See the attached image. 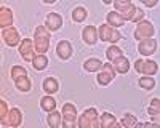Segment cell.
<instances>
[{
  "label": "cell",
  "mask_w": 160,
  "mask_h": 128,
  "mask_svg": "<svg viewBox=\"0 0 160 128\" xmlns=\"http://www.w3.org/2000/svg\"><path fill=\"white\" fill-rule=\"evenodd\" d=\"M43 90H45L48 95L56 93L58 90H59V83H58V80L55 79V77H47V79L43 80Z\"/></svg>",
  "instance_id": "cell-19"
},
{
  "label": "cell",
  "mask_w": 160,
  "mask_h": 128,
  "mask_svg": "<svg viewBox=\"0 0 160 128\" xmlns=\"http://www.w3.org/2000/svg\"><path fill=\"white\" fill-rule=\"evenodd\" d=\"M32 64H34V67L37 71H43L48 66V58L45 55H35L34 59H32Z\"/></svg>",
  "instance_id": "cell-24"
},
{
  "label": "cell",
  "mask_w": 160,
  "mask_h": 128,
  "mask_svg": "<svg viewBox=\"0 0 160 128\" xmlns=\"http://www.w3.org/2000/svg\"><path fill=\"white\" fill-rule=\"evenodd\" d=\"M15 85H16V88L19 90V91H22V93L31 91V88H32L31 79H29L28 75H22V77H19V79H16L15 80Z\"/></svg>",
  "instance_id": "cell-18"
},
{
  "label": "cell",
  "mask_w": 160,
  "mask_h": 128,
  "mask_svg": "<svg viewBox=\"0 0 160 128\" xmlns=\"http://www.w3.org/2000/svg\"><path fill=\"white\" fill-rule=\"evenodd\" d=\"M108 24L111 27H120V26L125 24V19L120 16L117 11H109L108 13Z\"/></svg>",
  "instance_id": "cell-20"
},
{
  "label": "cell",
  "mask_w": 160,
  "mask_h": 128,
  "mask_svg": "<svg viewBox=\"0 0 160 128\" xmlns=\"http://www.w3.org/2000/svg\"><path fill=\"white\" fill-rule=\"evenodd\" d=\"M148 112L152 115V117H158V115H160V109H158V107H152V106H149Z\"/></svg>",
  "instance_id": "cell-33"
},
{
  "label": "cell",
  "mask_w": 160,
  "mask_h": 128,
  "mask_svg": "<svg viewBox=\"0 0 160 128\" xmlns=\"http://www.w3.org/2000/svg\"><path fill=\"white\" fill-rule=\"evenodd\" d=\"M22 75H28V71H26L22 66H13L11 67V79L13 80L19 79V77H22Z\"/></svg>",
  "instance_id": "cell-31"
},
{
  "label": "cell",
  "mask_w": 160,
  "mask_h": 128,
  "mask_svg": "<svg viewBox=\"0 0 160 128\" xmlns=\"http://www.w3.org/2000/svg\"><path fill=\"white\" fill-rule=\"evenodd\" d=\"M99 125H101L102 128H112V126H115V125H117L115 115L111 114V112H104V114L101 115V122H99Z\"/></svg>",
  "instance_id": "cell-22"
},
{
  "label": "cell",
  "mask_w": 160,
  "mask_h": 128,
  "mask_svg": "<svg viewBox=\"0 0 160 128\" xmlns=\"http://www.w3.org/2000/svg\"><path fill=\"white\" fill-rule=\"evenodd\" d=\"M146 7H155L157 5V0H152V2H144Z\"/></svg>",
  "instance_id": "cell-35"
},
{
  "label": "cell",
  "mask_w": 160,
  "mask_h": 128,
  "mask_svg": "<svg viewBox=\"0 0 160 128\" xmlns=\"http://www.w3.org/2000/svg\"><path fill=\"white\" fill-rule=\"evenodd\" d=\"M18 48H19V53H21L22 59L28 61V62L29 61L32 62V59L35 56V51H34V42L31 40V38H22Z\"/></svg>",
  "instance_id": "cell-8"
},
{
  "label": "cell",
  "mask_w": 160,
  "mask_h": 128,
  "mask_svg": "<svg viewBox=\"0 0 160 128\" xmlns=\"http://www.w3.org/2000/svg\"><path fill=\"white\" fill-rule=\"evenodd\" d=\"M131 5H133V3H131V2H127V0H117V2H114L115 11L118 13V15H122V13L128 11V8H130Z\"/></svg>",
  "instance_id": "cell-28"
},
{
  "label": "cell",
  "mask_w": 160,
  "mask_h": 128,
  "mask_svg": "<svg viewBox=\"0 0 160 128\" xmlns=\"http://www.w3.org/2000/svg\"><path fill=\"white\" fill-rule=\"evenodd\" d=\"M118 56H122V50H120L117 45H111L108 50H106V58H108L109 61H114Z\"/></svg>",
  "instance_id": "cell-27"
},
{
  "label": "cell",
  "mask_w": 160,
  "mask_h": 128,
  "mask_svg": "<svg viewBox=\"0 0 160 128\" xmlns=\"http://www.w3.org/2000/svg\"><path fill=\"white\" fill-rule=\"evenodd\" d=\"M0 27H2V31L13 27V11L7 7L0 8Z\"/></svg>",
  "instance_id": "cell-14"
},
{
  "label": "cell",
  "mask_w": 160,
  "mask_h": 128,
  "mask_svg": "<svg viewBox=\"0 0 160 128\" xmlns=\"http://www.w3.org/2000/svg\"><path fill=\"white\" fill-rule=\"evenodd\" d=\"M62 119H64V126L72 128L77 122V109L71 102H66L62 106Z\"/></svg>",
  "instance_id": "cell-6"
},
{
  "label": "cell",
  "mask_w": 160,
  "mask_h": 128,
  "mask_svg": "<svg viewBox=\"0 0 160 128\" xmlns=\"http://www.w3.org/2000/svg\"><path fill=\"white\" fill-rule=\"evenodd\" d=\"M40 106H42V109L45 112H53V111H56V101H55V98L47 95L40 99Z\"/></svg>",
  "instance_id": "cell-23"
},
{
  "label": "cell",
  "mask_w": 160,
  "mask_h": 128,
  "mask_svg": "<svg viewBox=\"0 0 160 128\" xmlns=\"http://www.w3.org/2000/svg\"><path fill=\"white\" fill-rule=\"evenodd\" d=\"M0 123H2V126H19L22 123V112L15 107V109H10L8 115L3 119V120H0Z\"/></svg>",
  "instance_id": "cell-7"
},
{
  "label": "cell",
  "mask_w": 160,
  "mask_h": 128,
  "mask_svg": "<svg viewBox=\"0 0 160 128\" xmlns=\"http://www.w3.org/2000/svg\"><path fill=\"white\" fill-rule=\"evenodd\" d=\"M56 55L61 59H69L72 56V45L68 40H61L56 47Z\"/></svg>",
  "instance_id": "cell-17"
},
{
  "label": "cell",
  "mask_w": 160,
  "mask_h": 128,
  "mask_svg": "<svg viewBox=\"0 0 160 128\" xmlns=\"http://www.w3.org/2000/svg\"><path fill=\"white\" fill-rule=\"evenodd\" d=\"M61 117H62V114H59V112H56V111H53V112H50L47 122H48V125H50L51 128H58V126L61 125Z\"/></svg>",
  "instance_id": "cell-25"
},
{
  "label": "cell",
  "mask_w": 160,
  "mask_h": 128,
  "mask_svg": "<svg viewBox=\"0 0 160 128\" xmlns=\"http://www.w3.org/2000/svg\"><path fill=\"white\" fill-rule=\"evenodd\" d=\"M135 69H136V72H139L142 75H155L158 71V64L155 61H151V59H148V61L138 59L135 62Z\"/></svg>",
  "instance_id": "cell-5"
},
{
  "label": "cell",
  "mask_w": 160,
  "mask_h": 128,
  "mask_svg": "<svg viewBox=\"0 0 160 128\" xmlns=\"http://www.w3.org/2000/svg\"><path fill=\"white\" fill-rule=\"evenodd\" d=\"M155 29H154V24L151 21H139L136 29H135V38H138V40H144V38H151L154 35Z\"/></svg>",
  "instance_id": "cell-4"
},
{
  "label": "cell",
  "mask_w": 160,
  "mask_h": 128,
  "mask_svg": "<svg viewBox=\"0 0 160 128\" xmlns=\"http://www.w3.org/2000/svg\"><path fill=\"white\" fill-rule=\"evenodd\" d=\"M114 77H115V72L112 69V64H102V67L98 74V83L106 86L114 80Z\"/></svg>",
  "instance_id": "cell-9"
},
{
  "label": "cell",
  "mask_w": 160,
  "mask_h": 128,
  "mask_svg": "<svg viewBox=\"0 0 160 128\" xmlns=\"http://www.w3.org/2000/svg\"><path fill=\"white\" fill-rule=\"evenodd\" d=\"M82 37L88 45H95L98 42V38H99L98 37V29L95 27V26H85L83 32H82Z\"/></svg>",
  "instance_id": "cell-16"
},
{
  "label": "cell",
  "mask_w": 160,
  "mask_h": 128,
  "mask_svg": "<svg viewBox=\"0 0 160 128\" xmlns=\"http://www.w3.org/2000/svg\"><path fill=\"white\" fill-rule=\"evenodd\" d=\"M151 106H152V107H158V109H160V99H158V98H154V99L151 101Z\"/></svg>",
  "instance_id": "cell-34"
},
{
  "label": "cell",
  "mask_w": 160,
  "mask_h": 128,
  "mask_svg": "<svg viewBox=\"0 0 160 128\" xmlns=\"http://www.w3.org/2000/svg\"><path fill=\"white\" fill-rule=\"evenodd\" d=\"M139 86L144 90H152L155 86V80L152 77H141L139 79Z\"/></svg>",
  "instance_id": "cell-29"
},
{
  "label": "cell",
  "mask_w": 160,
  "mask_h": 128,
  "mask_svg": "<svg viewBox=\"0 0 160 128\" xmlns=\"http://www.w3.org/2000/svg\"><path fill=\"white\" fill-rule=\"evenodd\" d=\"M98 37L101 38L102 42H109V43H115V42H118L120 38H122L120 32H118L117 29L111 27L109 24H101V26H99Z\"/></svg>",
  "instance_id": "cell-3"
},
{
  "label": "cell",
  "mask_w": 160,
  "mask_h": 128,
  "mask_svg": "<svg viewBox=\"0 0 160 128\" xmlns=\"http://www.w3.org/2000/svg\"><path fill=\"white\" fill-rule=\"evenodd\" d=\"M2 38L8 47H16V45L21 43V37H19V34H18V31L15 27L3 29L2 31Z\"/></svg>",
  "instance_id": "cell-10"
},
{
  "label": "cell",
  "mask_w": 160,
  "mask_h": 128,
  "mask_svg": "<svg viewBox=\"0 0 160 128\" xmlns=\"http://www.w3.org/2000/svg\"><path fill=\"white\" fill-rule=\"evenodd\" d=\"M87 16H88V13H87V10H85L83 7L75 8L74 13H72V19H74L75 22H82V21H85Z\"/></svg>",
  "instance_id": "cell-26"
},
{
  "label": "cell",
  "mask_w": 160,
  "mask_h": 128,
  "mask_svg": "<svg viewBox=\"0 0 160 128\" xmlns=\"http://www.w3.org/2000/svg\"><path fill=\"white\" fill-rule=\"evenodd\" d=\"M136 117L135 115H130V114H127V115H123L122 117V120H120V125H123V126H127V128H131V126H135L136 125Z\"/></svg>",
  "instance_id": "cell-30"
},
{
  "label": "cell",
  "mask_w": 160,
  "mask_h": 128,
  "mask_svg": "<svg viewBox=\"0 0 160 128\" xmlns=\"http://www.w3.org/2000/svg\"><path fill=\"white\" fill-rule=\"evenodd\" d=\"M122 16L125 21H131V22H139V21H142L144 19V11L139 8V7H136V5H131L130 8H128V11H125V13H122Z\"/></svg>",
  "instance_id": "cell-11"
},
{
  "label": "cell",
  "mask_w": 160,
  "mask_h": 128,
  "mask_svg": "<svg viewBox=\"0 0 160 128\" xmlns=\"http://www.w3.org/2000/svg\"><path fill=\"white\" fill-rule=\"evenodd\" d=\"M34 47L38 55H45L50 47V32L45 26H38L34 34Z\"/></svg>",
  "instance_id": "cell-1"
},
{
  "label": "cell",
  "mask_w": 160,
  "mask_h": 128,
  "mask_svg": "<svg viewBox=\"0 0 160 128\" xmlns=\"http://www.w3.org/2000/svg\"><path fill=\"white\" fill-rule=\"evenodd\" d=\"M8 106H7V101L3 99H0V120H3L7 115H8Z\"/></svg>",
  "instance_id": "cell-32"
},
{
  "label": "cell",
  "mask_w": 160,
  "mask_h": 128,
  "mask_svg": "<svg viewBox=\"0 0 160 128\" xmlns=\"http://www.w3.org/2000/svg\"><path fill=\"white\" fill-rule=\"evenodd\" d=\"M157 50V40L155 38H144V40H139V45H138V51L144 56H149L152 55L154 51Z\"/></svg>",
  "instance_id": "cell-13"
},
{
  "label": "cell",
  "mask_w": 160,
  "mask_h": 128,
  "mask_svg": "<svg viewBox=\"0 0 160 128\" xmlns=\"http://www.w3.org/2000/svg\"><path fill=\"white\" fill-rule=\"evenodd\" d=\"M101 67H102V62L96 58H90L83 62V69L87 72H98V71H101Z\"/></svg>",
  "instance_id": "cell-21"
},
{
  "label": "cell",
  "mask_w": 160,
  "mask_h": 128,
  "mask_svg": "<svg viewBox=\"0 0 160 128\" xmlns=\"http://www.w3.org/2000/svg\"><path fill=\"white\" fill-rule=\"evenodd\" d=\"M45 27L48 31H53V32L59 31L62 27V18H61V15H58V13H48L47 19H45Z\"/></svg>",
  "instance_id": "cell-12"
},
{
  "label": "cell",
  "mask_w": 160,
  "mask_h": 128,
  "mask_svg": "<svg viewBox=\"0 0 160 128\" xmlns=\"http://www.w3.org/2000/svg\"><path fill=\"white\" fill-rule=\"evenodd\" d=\"M78 126L80 128H98L99 126V119H98V112L95 107L87 109L78 119Z\"/></svg>",
  "instance_id": "cell-2"
},
{
  "label": "cell",
  "mask_w": 160,
  "mask_h": 128,
  "mask_svg": "<svg viewBox=\"0 0 160 128\" xmlns=\"http://www.w3.org/2000/svg\"><path fill=\"white\" fill-rule=\"evenodd\" d=\"M112 69H114V72H117V74H127L128 71H130V61L122 55V56H118V58H115L114 61H112Z\"/></svg>",
  "instance_id": "cell-15"
}]
</instances>
